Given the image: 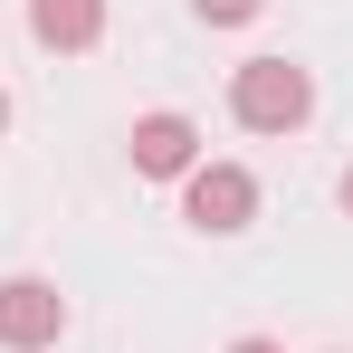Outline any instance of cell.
<instances>
[{
	"mask_svg": "<svg viewBox=\"0 0 353 353\" xmlns=\"http://www.w3.org/2000/svg\"><path fill=\"white\" fill-rule=\"evenodd\" d=\"M230 115L248 124V134H296V124L315 115V77L296 58H248L230 77Z\"/></svg>",
	"mask_w": 353,
	"mask_h": 353,
	"instance_id": "1",
	"label": "cell"
},
{
	"mask_svg": "<svg viewBox=\"0 0 353 353\" xmlns=\"http://www.w3.org/2000/svg\"><path fill=\"white\" fill-rule=\"evenodd\" d=\"M191 191H181V210H191V230H210V239H230L258 220V181L239 172V163H191Z\"/></svg>",
	"mask_w": 353,
	"mask_h": 353,
	"instance_id": "2",
	"label": "cell"
},
{
	"mask_svg": "<svg viewBox=\"0 0 353 353\" xmlns=\"http://www.w3.org/2000/svg\"><path fill=\"white\" fill-rule=\"evenodd\" d=\"M58 334H67V296L48 277H10L0 287V344L10 353H48Z\"/></svg>",
	"mask_w": 353,
	"mask_h": 353,
	"instance_id": "3",
	"label": "cell"
},
{
	"mask_svg": "<svg viewBox=\"0 0 353 353\" xmlns=\"http://www.w3.org/2000/svg\"><path fill=\"white\" fill-rule=\"evenodd\" d=\"M191 163H201V124H191V115H143V124H134V172L181 181Z\"/></svg>",
	"mask_w": 353,
	"mask_h": 353,
	"instance_id": "4",
	"label": "cell"
},
{
	"mask_svg": "<svg viewBox=\"0 0 353 353\" xmlns=\"http://www.w3.org/2000/svg\"><path fill=\"white\" fill-rule=\"evenodd\" d=\"M39 48H96L105 39V0H29Z\"/></svg>",
	"mask_w": 353,
	"mask_h": 353,
	"instance_id": "5",
	"label": "cell"
},
{
	"mask_svg": "<svg viewBox=\"0 0 353 353\" xmlns=\"http://www.w3.org/2000/svg\"><path fill=\"white\" fill-rule=\"evenodd\" d=\"M191 10H201V19H210V29H239V19H258V10H268V0H191Z\"/></svg>",
	"mask_w": 353,
	"mask_h": 353,
	"instance_id": "6",
	"label": "cell"
},
{
	"mask_svg": "<svg viewBox=\"0 0 353 353\" xmlns=\"http://www.w3.org/2000/svg\"><path fill=\"white\" fill-rule=\"evenodd\" d=\"M230 353H287V344H268V334H239V344Z\"/></svg>",
	"mask_w": 353,
	"mask_h": 353,
	"instance_id": "7",
	"label": "cell"
},
{
	"mask_svg": "<svg viewBox=\"0 0 353 353\" xmlns=\"http://www.w3.org/2000/svg\"><path fill=\"white\" fill-rule=\"evenodd\" d=\"M0 134H10V96H0Z\"/></svg>",
	"mask_w": 353,
	"mask_h": 353,
	"instance_id": "8",
	"label": "cell"
},
{
	"mask_svg": "<svg viewBox=\"0 0 353 353\" xmlns=\"http://www.w3.org/2000/svg\"><path fill=\"white\" fill-rule=\"evenodd\" d=\"M344 210H353V172H344Z\"/></svg>",
	"mask_w": 353,
	"mask_h": 353,
	"instance_id": "9",
	"label": "cell"
}]
</instances>
